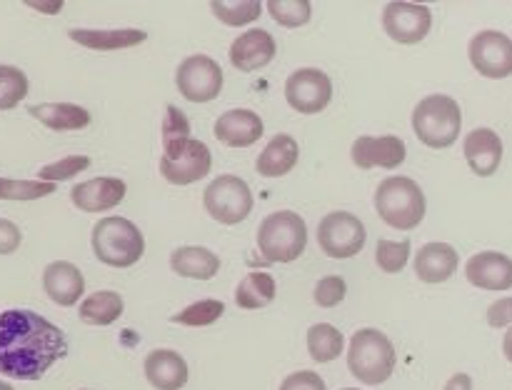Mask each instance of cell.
<instances>
[{"mask_svg": "<svg viewBox=\"0 0 512 390\" xmlns=\"http://www.w3.org/2000/svg\"><path fill=\"white\" fill-rule=\"evenodd\" d=\"M300 148L295 143L293 135H275L268 145H265L263 153L255 160V170H258L263 178H280V175H288L290 170L298 165Z\"/></svg>", "mask_w": 512, "mask_h": 390, "instance_id": "23", "label": "cell"}, {"mask_svg": "<svg viewBox=\"0 0 512 390\" xmlns=\"http://www.w3.org/2000/svg\"><path fill=\"white\" fill-rule=\"evenodd\" d=\"M210 10H213V15L220 23L230 25V28H238V25H248L253 20H258L260 13H263V3L260 0H235V3L213 0Z\"/></svg>", "mask_w": 512, "mask_h": 390, "instance_id": "30", "label": "cell"}, {"mask_svg": "<svg viewBox=\"0 0 512 390\" xmlns=\"http://www.w3.org/2000/svg\"><path fill=\"white\" fill-rule=\"evenodd\" d=\"M350 155H353V163L363 170L398 168V165H403L408 150L398 135H380V138L360 135L350 148Z\"/></svg>", "mask_w": 512, "mask_h": 390, "instance_id": "14", "label": "cell"}, {"mask_svg": "<svg viewBox=\"0 0 512 390\" xmlns=\"http://www.w3.org/2000/svg\"><path fill=\"white\" fill-rule=\"evenodd\" d=\"M28 113L48 125L50 130H83L90 125V113L75 103H40L30 105Z\"/></svg>", "mask_w": 512, "mask_h": 390, "instance_id": "26", "label": "cell"}, {"mask_svg": "<svg viewBox=\"0 0 512 390\" xmlns=\"http://www.w3.org/2000/svg\"><path fill=\"white\" fill-rule=\"evenodd\" d=\"M213 168V155L203 140L185 138L163 143L160 175L173 185H193L203 180Z\"/></svg>", "mask_w": 512, "mask_h": 390, "instance_id": "7", "label": "cell"}, {"mask_svg": "<svg viewBox=\"0 0 512 390\" xmlns=\"http://www.w3.org/2000/svg\"><path fill=\"white\" fill-rule=\"evenodd\" d=\"M125 190L128 188L120 178H93L73 185L70 200L75 208L85 210V213H105L125 198Z\"/></svg>", "mask_w": 512, "mask_h": 390, "instance_id": "19", "label": "cell"}, {"mask_svg": "<svg viewBox=\"0 0 512 390\" xmlns=\"http://www.w3.org/2000/svg\"><path fill=\"white\" fill-rule=\"evenodd\" d=\"M365 240H368V230L360 223L358 215L348 210L328 213L318 225V245L330 258H353L363 250Z\"/></svg>", "mask_w": 512, "mask_h": 390, "instance_id": "9", "label": "cell"}, {"mask_svg": "<svg viewBox=\"0 0 512 390\" xmlns=\"http://www.w3.org/2000/svg\"><path fill=\"white\" fill-rule=\"evenodd\" d=\"M445 390H473V378L468 373H458L445 383Z\"/></svg>", "mask_w": 512, "mask_h": 390, "instance_id": "42", "label": "cell"}, {"mask_svg": "<svg viewBox=\"0 0 512 390\" xmlns=\"http://www.w3.org/2000/svg\"><path fill=\"white\" fill-rule=\"evenodd\" d=\"M350 373L363 385H380L393 375L395 348L385 333L363 328L353 335L348 350Z\"/></svg>", "mask_w": 512, "mask_h": 390, "instance_id": "6", "label": "cell"}, {"mask_svg": "<svg viewBox=\"0 0 512 390\" xmlns=\"http://www.w3.org/2000/svg\"><path fill=\"white\" fill-rule=\"evenodd\" d=\"M345 348V338L335 325L318 323L308 330V350L315 363H333Z\"/></svg>", "mask_w": 512, "mask_h": 390, "instance_id": "29", "label": "cell"}, {"mask_svg": "<svg viewBox=\"0 0 512 390\" xmlns=\"http://www.w3.org/2000/svg\"><path fill=\"white\" fill-rule=\"evenodd\" d=\"M433 13L428 5L418 3H388L383 10V28L395 43L415 45L430 33Z\"/></svg>", "mask_w": 512, "mask_h": 390, "instance_id": "13", "label": "cell"}, {"mask_svg": "<svg viewBox=\"0 0 512 390\" xmlns=\"http://www.w3.org/2000/svg\"><path fill=\"white\" fill-rule=\"evenodd\" d=\"M190 138V123L185 118L183 110H178L175 105H168V113L163 120V143H173V140H185Z\"/></svg>", "mask_w": 512, "mask_h": 390, "instance_id": "38", "label": "cell"}, {"mask_svg": "<svg viewBox=\"0 0 512 390\" xmlns=\"http://www.w3.org/2000/svg\"><path fill=\"white\" fill-rule=\"evenodd\" d=\"M343 390H358V388H343Z\"/></svg>", "mask_w": 512, "mask_h": 390, "instance_id": "46", "label": "cell"}, {"mask_svg": "<svg viewBox=\"0 0 512 390\" xmlns=\"http://www.w3.org/2000/svg\"><path fill=\"white\" fill-rule=\"evenodd\" d=\"M28 75L15 65H0V110H13L28 95Z\"/></svg>", "mask_w": 512, "mask_h": 390, "instance_id": "31", "label": "cell"}, {"mask_svg": "<svg viewBox=\"0 0 512 390\" xmlns=\"http://www.w3.org/2000/svg\"><path fill=\"white\" fill-rule=\"evenodd\" d=\"M460 255L448 243H428L415 255V273L423 283H445L458 270Z\"/></svg>", "mask_w": 512, "mask_h": 390, "instance_id": "22", "label": "cell"}, {"mask_svg": "<svg viewBox=\"0 0 512 390\" xmlns=\"http://www.w3.org/2000/svg\"><path fill=\"white\" fill-rule=\"evenodd\" d=\"M263 130L265 125L258 113H253L248 108H235L215 120L213 133L223 145H230V148H248V145L258 143Z\"/></svg>", "mask_w": 512, "mask_h": 390, "instance_id": "18", "label": "cell"}, {"mask_svg": "<svg viewBox=\"0 0 512 390\" xmlns=\"http://www.w3.org/2000/svg\"><path fill=\"white\" fill-rule=\"evenodd\" d=\"M280 390H328L325 380L313 370H298V373L288 375L280 385Z\"/></svg>", "mask_w": 512, "mask_h": 390, "instance_id": "39", "label": "cell"}, {"mask_svg": "<svg viewBox=\"0 0 512 390\" xmlns=\"http://www.w3.org/2000/svg\"><path fill=\"white\" fill-rule=\"evenodd\" d=\"M20 240H23V235H20L18 225L8 218H0V255L15 253Z\"/></svg>", "mask_w": 512, "mask_h": 390, "instance_id": "40", "label": "cell"}, {"mask_svg": "<svg viewBox=\"0 0 512 390\" xmlns=\"http://www.w3.org/2000/svg\"><path fill=\"white\" fill-rule=\"evenodd\" d=\"M25 5H30L33 10H40V13H60V10H63V0H50V3H43V0H28Z\"/></svg>", "mask_w": 512, "mask_h": 390, "instance_id": "43", "label": "cell"}, {"mask_svg": "<svg viewBox=\"0 0 512 390\" xmlns=\"http://www.w3.org/2000/svg\"><path fill=\"white\" fill-rule=\"evenodd\" d=\"M470 63L485 78H510L512 75V40L500 30H483L470 40Z\"/></svg>", "mask_w": 512, "mask_h": 390, "instance_id": "12", "label": "cell"}, {"mask_svg": "<svg viewBox=\"0 0 512 390\" xmlns=\"http://www.w3.org/2000/svg\"><path fill=\"white\" fill-rule=\"evenodd\" d=\"M268 13L273 20H278L283 28H300L313 15V5L310 0H268Z\"/></svg>", "mask_w": 512, "mask_h": 390, "instance_id": "32", "label": "cell"}, {"mask_svg": "<svg viewBox=\"0 0 512 390\" xmlns=\"http://www.w3.org/2000/svg\"><path fill=\"white\" fill-rule=\"evenodd\" d=\"M488 323L493 328H505L512 325V298H503L488 308Z\"/></svg>", "mask_w": 512, "mask_h": 390, "instance_id": "41", "label": "cell"}, {"mask_svg": "<svg viewBox=\"0 0 512 390\" xmlns=\"http://www.w3.org/2000/svg\"><path fill=\"white\" fill-rule=\"evenodd\" d=\"M53 193L55 185L43 183V180L0 178V200H40Z\"/></svg>", "mask_w": 512, "mask_h": 390, "instance_id": "34", "label": "cell"}, {"mask_svg": "<svg viewBox=\"0 0 512 390\" xmlns=\"http://www.w3.org/2000/svg\"><path fill=\"white\" fill-rule=\"evenodd\" d=\"M465 160H468L470 170L480 178H490L498 173L500 163H503V140L495 130L490 128H475L465 135Z\"/></svg>", "mask_w": 512, "mask_h": 390, "instance_id": "16", "label": "cell"}, {"mask_svg": "<svg viewBox=\"0 0 512 390\" xmlns=\"http://www.w3.org/2000/svg\"><path fill=\"white\" fill-rule=\"evenodd\" d=\"M205 210L223 225H238L253 210V193L238 175H220L205 188Z\"/></svg>", "mask_w": 512, "mask_h": 390, "instance_id": "8", "label": "cell"}, {"mask_svg": "<svg viewBox=\"0 0 512 390\" xmlns=\"http://www.w3.org/2000/svg\"><path fill=\"white\" fill-rule=\"evenodd\" d=\"M410 258V243H395V240H380L378 250H375V260H378V268L385 273H400V270L408 265Z\"/></svg>", "mask_w": 512, "mask_h": 390, "instance_id": "36", "label": "cell"}, {"mask_svg": "<svg viewBox=\"0 0 512 390\" xmlns=\"http://www.w3.org/2000/svg\"><path fill=\"white\" fill-rule=\"evenodd\" d=\"M90 243H93L95 258L110 268H130L145 253V240L138 225L130 223L128 218H118V215L100 220L93 228Z\"/></svg>", "mask_w": 512, "mask_h": 390, "instance_id": "3", "label": "cell"}, {"mask_svg": "<svg viewBox=\"0 0 512 390\" xmlns=\"http://www.w3.org/2000/svg\"><path fill=\"white\" fill-rule=\"evenodd\" d=\"M465 278L470 285L483 290H508L512 288V258L495 250L473 255L465 265Z\"/></svg>", "mask_w": 512, "mask_h": 390, "instance_id": "17", "label": "cell"}, {"mask_svg": "<svg viewBox=\"0 0 512 390\" xmlns=\"http://www.w3.org/2000/svg\"><path fill=\"white\" fill-rule=\"evenodd\" d=\"M223 313H225V305L220 303V300L205 298V300H198V303L188 305L185 310H180L178 315H173V323L188 325V328H205V325L215 323Z\"/></svg>", "mask_w": 512, "mask_h": 390, "instance_id": "33", "label": "cell"}, {"mask_svg": "<svg viewBox=\"0 0 512 390\" xmlns=\"http://www.w3.org/2000/svg\"><path fill=\"white\" fill-rule=\"evenodd\" d=\"M175 83L190 103H210L223 90V70L210 55H190L178 65Z\"/></svg>", "mask_w": 512, "mask_h": 390, "instance_id": "10", "label": "cell"}, {"mask_svg": "<svg viewBox=\"0 0 512 390\" xmlns=\"http://www.w3.org/2000/svg\"><path fill=\"white\" fill-rule=\"evenodd\" d=\"M275 278L270 273H248L235 288V303L243 310L265 308L275 300Z\"/></svg>", "mask_w": 512, "mask_h": 390, "instance_id": "27", "label": "cell"}, {"mask_svg": "<svg viewBox=\"0 0 512 390\" xmlns=\"http://www.w3.org/2000/svg\"><path fill=\"white\" fill-rule=\"evenodd\" d=\"M285 100L298 113L315 115L323 113L333 100V83L328 75L318 68H300L285 83Z\"/></svg>", "mask_w": 512, "mask_h": 390, "instance_id": "11", "label": "cell"}, {"mask_svg": "<svg viewBox=\"0 0 512 390\" xmlns=\"http://www.w3.org/2000/svg\"><path fill=\"white\" fill-rule=\"evenodd\" d=\"M375 208L390 228L413 230L423 223L428 203H425L423 188L413 178L393 175V178H385L375 190Z\"/></svg>", "mask_w": 512, "mask_h": 390, "instance_id": "2", "label": "cell"}, {"mask_svg": "<svg viewBox=\"0 0 512 390\" xmlns=\"http://www.w3.org/2000/svg\"><path fill=\"white\" fill-rule=\"evenodd\" d=\"M70 38L78 45L88 50H123L133 48V45L143 43L148 35L145 30L138 28H118V30H85V28H73L70 30Z\"/></svg>", "mask_w": 512, "mask_h": 390, "instance_id": "25", "label": "cell"}, {"mask_svg": "<svg viewBox=\"0 0 512 390\" xmlns=\"http://www.w3.org/2000/svg\"><path fill=\"white\" fill-rule=\"evenodd\" d=\"M68 355V338L58 325L25 308L0 313V375L38 380Z\"/></svg>", "mask_w": 512, "mask_h": 390, "instance_id": "1", "label": "cell"}, {"mask_svg": "<svg viewBox=\"0 0 512 390\" xmlns=\"http://www.w3.org/2000/svg\"><path fill=\"white\" fill-rule=\"evenodd\" d=\"M43 288L53 303L75 305L85 293V278L78 270V265L68 263V260H55L45 268L43 273Z\"/></svg>", "mask_w": 512, "mask_h": 390, "instance_id": "20", "label": "cell"}, {"mask_svg": "<svg viewBox=\"0 0 512 390\" xmlns=\"http://www.w3.org/2000/svg\"><path fill=\"white\" fill-rule=\"evenodd\" d=\"M0 390H15L13 385H8V383H3V380H0Z\"/></svg>", "mask_w": 512, "mask_h": 390, "instance_id": "45", "label": "cell"}, {"mask_svg": "<svg viewBox=\"0 0 512 390\" xmlns=\"http://www.w3.org/2000/svg\"><path fill=\"white\" fill-rule=\"evenodd\" d=\"M275 50H278V45H275V38L268 30H245L230 45V63L243 70V73H253V70H263L265 65L273 63Z\"/></svg>", "mask_w": 512, "mask_h": 390, "instance_id": "15", "label": "cell"}, {"mask_svg": "<svg viewBox=\"0 0 512 390\" xmlns=\"http://www.w3.org/2000/svg\"><path fill=\"white\" fill-rule=\"evenodd\" d=\"M345 295H348L345 280L340 278V275H328V278L320 280L318 288H315V303H318L320 308H333V305H338Z\"/></svg>", "mask_w": 512, "mask_h": 390, "instance_id": "37", "label": "cell"}, {"mask_svg": "<svg viewBox=\"0 0 512 390\" xmlns=\"http://www.w3.org/2000/svg\"><path fill=\"white\" fill-rule=\"evenodd\" d=\"M90 168V158L88 155H68V158H60L55 163L43 165L38 170V178L43 183H60V180H70L75 178L78 173Z\"/></svg>", "mask_w": 512, "mask_h": 390, "instance_id": "35", "label": "cell"}, {"mask_svg": "<svg viewBox=\"0 0 512 390\" xmlns=\"http://www.w3.org/2000/svg\"><path fill=\"white\" fill-rule=\"evenodd\" d=\"M308 245V225L293 210L268 215L258 228V248L268 263H293Z\"/></svg>", "mask_w": 512, "mask_h": 390, "instance_id": "5", "label": "cell"}, {"mask_svg": "<svg viewBox=\"0 0 512 390\" xmlns=\"http://www.w3.org/2000/svg\"><path fill=\"white\" fill-rule=\"evenodd\" d=\"M503 353H505V358L512 363V328L505 333V338H503Z\"/></svg>", "mask_w": 512, "mask_h": 390, "instance_id": "44", "label": "cell"}, {"mask_svg": "<svg viewBox=\"0 0 512 390\" xmlns=\"http://www.w3.org/2000/svg\"><path fill=\"white\" fill-rule=\"evenodd\" d=\"M120 315H123V298L115 290H98L80 303V320L88 325L103 328L115 323Z\"/></svg>", "mask_w": 512, "mask_h": 390, "instance_id": "28", "label": "cell"}, {"mask_svg": "<svg viewBox=\"0 0 512 390\" xmlns=\"http://www.w3.org/2000/svg\"><path fill=\"white\" fill-rule=\"evenodd\" d=\"M170 268L180 278L210 280L218 275L220 258L213 250L200 248V245H183V248L173 250V255H170Z\"/></svg>", "mask_w": 512, "mask_h": 390, "instance_id": "24", "label": "cell"}, {"mask_svg": "<svg viewBox=\"0 0 512 390\" xmlns=\"http://www.w3.org/2000/svg\"><path fill=\"white\" fill-rule=\"evenodd\" d=\"M188 363L180 353L168 348H158L145 358V378L158 390H180L188 383Z\"/></svg>", "mask_w": 512, "mask_h": 390, "instance_id": "21", "label": "cell"}, {"mask_svg": "<svg viewBox=\"0 0 512 390\" xmlns=\"http://www.w3.org/2000/svg\"><path fill=\"white\" fill-rule=\"evenodd\" d=\"M463 128V110L450 95H428L413 110V130L428 148H450Z\"/></svg>", "mask_w": 512, "mask_h": 390, "instance_id": "4", "label": "cell"}]
</instances>
